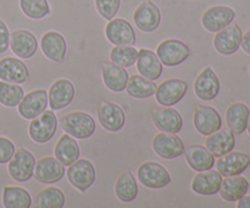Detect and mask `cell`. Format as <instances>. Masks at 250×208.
Listing matches in <instances>:
<instances>
[{"label":"cell","mask_w":250,"mask_h":208,"mask_svg":"<svg viewBox=\"0 0 250 208\" xmlns=\"http://www.w3.org/2000/svg\"><path fill=\"white\" fill-rule=\"evenodd\" d=\"M61 127L73 139H85L95 132V120L84 112H72L61 117Z\"/></svg>","instance_id":"6da1fadb"},{"label":"cell","mask_w":250,"mask_h":208,"mask_svg":"<svg viewBox=\"0 0 250 208\" xmlns=\"http://www.w3.org/2000/svg\"><path fill=\"white\" fill-rule=\"evenodd\" d=\"M36 163V158L31 152L26 148H19L15 151L7 165L10 176L17 183H27L33 176Z\"/></svg>","instance_id":"7a4b0ae2"},{"label":"cell","mask_w":250,"mask_h":208,"mask_svg":"<svg viewBox=\"0 0 250 208\" xmlns=\"http://www.w3.org/2000/svg\"><path fill=\"white\" fill-rule=\"evenodd\" d=\"M156 55L163 65L173 68L181 65L189 58L190 49L187 44L178 39H166L158 46Z\"/></svg>","instance_id":"3957f363"},{"label":"cell","mask_w":250,"mask_h":208,"mask_svg":"<svg viewBox=\"0 0 250 208\" xmlns=\"http://www.w3.org/2000/svg\"><path fill=\"white\" fill-rule=\"evenodd\" d=\"M137 175L143 186L151 190L164 188L171 183V175L167 169L156 162H146L141 164Z\"/></svg>","instance_id":"277c9868"},{"label":"cell","mask_w":250,"mask_h":208,"mask_svg":"<svg viewBox=\"0 0 250 208\" xmlns=\"http://www.w3.org/2000/svg\"><path fill=\"white\" fill-rule=\"evenodd\" d=\"M58 130V119L53 110H46L32 119L29 124V136L37 143H46L50 141Z\"/></svg>","instance_id":"5b68a950"},{"label":"cell","mask_w":250,"mask_h":208,"mask_svg":"<svg viewBox=\"0 0 250 208\" xmlns=\"http://www.w3.org/2000/svg\"><path fill=\"white\" fill-rule=\"evenodd\" d=\"M95 175L94 165L88 159H77L67 170L68 181L81 192H85L94 184Z\"/></svg>","instance_id":"8992f818"},{"label":"cell","mask_w":250,"mask_h":208,"mask_svg":"<svg viewBox=\"0 0 250 208\" xmlns=\"http://www.w3.org/2000/svg\"><path fill=\"white\" fill-rule=\"evenodd\" d=\"M187 91V82L178 78H170L156 87L155 98L163 107H172L183 99Z\"/></svg>","instance_id":"52a82bcc"},{"label":"cell","mask_w":250,"mask_h":208,"mask_svg":"<svg viewBox=\"0 0 250 208\" xmlns=\"http://www.w3.org/2000/svg\"><path fill=\"white\" fill-rule=\"evenodd\" d=\"M193 124L195 130L204 136L214 134L222 127L221 115L215 108L208 105H198L195 108Z\"/></svg>","instance_id":"ba28073f"},{"label":"cell","mask_w":250,"mask_h":208,"mask_svg":"<svg viewBox=\"0 0 250 208\" xmlns=\"http://www.w3.org/2000/svg\"><path fill=\"white\" fill-rule=\"evenodd\" d=\"M234 17H236V12L233 9L225 5H217V6L209 7L203 14L202 23L207 31L216 33L231 24Z\"/></svg>","instance_id":"9c48e42d"},{"label":"cell","mask_w":250,"mask_h":208,"mask_svg":"<svg viewBox=\"0 0 250 208\" xmlns=\"http://www.w3.org/2000/svg\"><path fill=\"white\" fill-rule=\"evenodd\" d=\"M153 148L159 157L171 161L182 156L185 152V144L177 135L163 132L154 137Z\"/></svg>","instance_id":"30bf717a"},{"label":"cell","mask_w":250,"mask_h":208,"mask_svg":"<svg viewBox=\"0 0 250 208\" xmlns=\"http://www.w3.org/2000/svg\"><path fill=\"white\" fill-rule=\"evenodd\" d=\"M98 119L102 126L110 132H117L126 124V114L120 105L111 102H102L98 108Z\"/></svg>","instance_id":"8fae6325"},{"label":"cell","mask_w":250,"mask_h":208,"mask_svg":"<svg viewBox=\"0 0 250 208\" xmlns=\"http://www.w3.org/2000/svg\"><path fill=\"white\" fill-rule=\"evenodd\" d=\"M65 175V165L53 157H45L36 163L33 176L41 184L59 183Z\"/></svg>","instance_id":"7c38bea8"},{"label":"cell","mask_w":250,"mask_h":208,"mask_svg":"<svg viewBox=\"0 0 250 208\" xmlns=\"http://www.w3.org/2000/svg\"><path fill=\"white\" fill-rule=\"evenodd\" d=\"M242 29L237 24H229L222 28L221 31L216 32L214 38V46L222 55H232L241 48L242 42Z\"/></svg>","instance_id":"4fadbf2b"},{"label":"cell","mask_w":250,"mask_h":208,"mask_svg":"<svg viewBox=\"0 0 250 208\" xmlns=\"http://www.w3.org/2000/svg\"><path fill=\"white\" fill-rule=\"evenodd\" d=\"M49 105L48 93L44 90H36L23 95L20 104L17 105L19 113L23 119L32 120L45 112Z\"/></svg>","instance_id":"5bb4252c"},{"label":"cell","mask_w":250,"mask_h":208,"mask_svg":"<svg viewBox=\"0 0 250 208\" xmlns=\"http://www.w3.org/2000/svg\"><path fill=\"white\" fill-rule=\"evenodd\" d=\"M215 165H216L217 171L225 178L241 175L250 165V157L242 152L231 151L219 157L217 162H215Z\"/></svg>","instance_id":"9a60e30c"},{"label":"cell","mask_w":250,"mask_h":208,"mask_svg":"<svg viewBox=\"0 0 250 208\" xmlns=\"http://www.w3.org/2000/svg\"><path fill=\"white\" fill-rule=\"evenodd\" d=\"M105 34L110 43L115 46H134L136 32L128 21L124 19H112L105 28Z\"/></svg>","instance_id":"2e32d148"},{"label":"cell","mask_w":250,"mask_h":208,"mask_svg":"<svg viewBox=\"0 0 250 208\" xmlns=\"http://www.w3.org/2000/svg\"><path fill=\"white\" fill-rule=\"evenodd\" d=\"M220 88H221V85H220L219 77L210 66L205 68L198 75L194 82V92L197 97L207 102L215 99L219 95Z\"/></svg>","instance_id":"e0dca14e"},{"label":"cell","mask_w":250,"mask_h":208,"mask_svg":"<svg viewBox=\"0 0 250 208\" xmlns=\"http://www.w3.org/2000/svg\"><path fill=\"white\" fill-rule=\"evenodd\" d=\"M76 94L75 86L71 81L60 78L51 85L48 93L49 105L51 110H60L68 107Z\"/></svg>","instance_id":"ac0fdd59"},{"label":"cell","mask_w":250,"mask_h":208,"mask_svg":"<svg viewBox=\"0 0 250 208\" xmlns=\"http://www.w3.org/2000/svg\"><path fill=\"white\" fill-rule=\"evenodd\" d=\"M134 23L141 31L154 32L161 22V12L159 7L151 1H144L134 11Z\"/></svg>","instance_id":"d6986e66"},{"label":"cell","mask_w":250,"mask_h":208,"mask_svg":"<svg viewBox=\"0 0 250 208\" xmlns=\"http://www.w3.org/2000/svg\"><path fill=\"white\" fill-rule=\"evenodd\" d=\"M10 48L19 58L31 59L37 53L38 41L32 32L17 29L10 34Z\"/></svg>","instance_id":"ffe728a7"},{"label":"cell","mask_w":250,"mask_h":208,"mask_svg":"<svg viewBox=\"0 0 250 208\" xmlns=\"http://www.w3.org/2000/svg\"><path fill=\"white\" fill-rule=\"evenodd\" d=\"M153 121L156 129L168 134H178L183 126V119L180 113L170 107L158 108L154 110Z\"/></svg>","instance_id":"44dd1931"},{"label":"cell","mask_w":250,"mask_h":208,"mask_svg":"<svg viewBox=\"0 0 250 208\" xmlns=\"http://www.w3.org/2000/svg\"><path fill=\"white\" fill-rule=\"evenodd\" d=\"M222 175L216 170H205L198 171L193 178L192 190L198 195L211 196L216 195L220 191L222 184Z\"/></svg>","instance_id":"7402d4cb"},{"label":"cell","mask_w":250,"mask_h":208,"mask_svg":"<svg viewBox=\"0 0 250 208\" xmlns=\"http://www.w3.org/2000/svg\"><path fill=\"white\" fill-rule=\"evenodd\" d=\"M42 50L44 55L51 61L62 63L67 53V43L62 34L58 32H46L41 41Z\"/></svg>","instance_id":"603a6c76"},{"label":"cell","mask_w":250,"mask_h":208,"mask_svg":"<svg viewBox=\"0 0 250 208\" xmlns=\"http://www.w3.org/2000/svg\"><path fill=\"white\" fill-rule=\"evenodd\" d=\"M29 71L26 64L17 58L0 60V80L10 83H23L28 80Z\"/></svg>","instance_id":"cb8c5ba5"},{"label":"cell","mask_w":250,"mask_h":208,"mask_svg":"<svg viewBox=\"0 0 250 208\" xmlns=\"http://www.w3.org/2000/svg\"><path fill=\"white\" fill-rule=\"evenodd\" d=\"M137 69L138 72L143 77L148 80L156 81L163 75V64L154 51L149 49H141L138 50V58H137Z\"/></svg>","instance_id":"d4e9b609"},{"label":"cell","mask_w":250,"mask_h":208,"mask_svg":"<svg viewBox=\"0 0 250 208\" xmlns=\"http://www.w3.org/2000/svg\"><path fill=\"white\" fill-rule=\"evenodd\" d=\"M185 156L190 168L195 171L210 170L215 165V157L207 147L192 144L185 148Z\"/></svg>","instance_id":"484cf974"},{"label":"cell","mask_w":250,"mask_h":208,"mask_svg":"<svg viewBox=\"0 0 250 208\" xmlns=\"http://www.w3.org/2000/svg\"><path fill=\"white\" fill-rule=\"evenodd\" d=\"M207 148L214 154V157H221L233 151L236 146V136L229 129H220L219 131L209 135L205 141Z\"/></svg>","instance_id":"4316f807"},{"label":"cell","mask_w":250,"mask_h":208,"mask_svg":"<svg viewBox=\"0 0 250 208\" xmlns=\"http://www.w3.org/2000/svg\"><path fill=\"white\" fill-rule=\"evenodd\" d=\"M103 81L105 86L112 92H122L126 90L127 82H128V72L125 68L117 65L115 63H105L102 69Z\"/></svg>","instance_id":"83f0119b"},{"label":"cell","mask_w":250,"mask_h":208,"mask_svg":"<svg viewBox=\"0 0 250 208\" xmlns=\"http://www.w3.org/2000/svg\"><path fill=\"white\" fill-rule=\"evenodd\" d=\"M249 188L248 179L242 175L226 176L220 187V196L227 202H237L239 198L247 195Z\"/></svg>","instance_id":"f1b7e54d"},{"label":"cell","mask_w":250,"mask_h":208,"mask_svg":"<svg viewBox=\"0 0 250 208\" xmlns=\"http://www.w3.org/2000/svg\"><path fill=\"white\" fill-rule=\"evenodd\" d=\"M250 110L247 104L241 102L233 103L227 108L226 112V122L229 129L234 135L243 134L247 130L249 121Z\"/></svg>","instance_id":"f546056e"},{"label":"cell","mask_w":250,"mask_h":208,"mask_svg":"<svg viewBox=\"0 0 250 208\" xmlns=\"http://www.w3.org/2000/svg\"><path fill=\"white\" fill-rule=\"evenodd\" d=\"M54 153H55V158L60 163L66 166H70L77 159H80L81 151L77 141L68 134H65L60 137L56 143Z\"/></svg>","instance_id":"4dcf8cb0"},{"label":"cell","mask_w":250,"mask_h":208,"mask_svg":"<svg viewBox=\"0 0 250 208\" xmlns=\"http://www.w3.org/2000/svg\"><path fill=\"white\" fill-rule=\"evenodd\" d=\"M138 184L128 170L124 171L115 184V193L121 202H133L138 196Z\"/></svg>","instance_id":"1f68e13d"},{"label":"cell","mask_w":250,"mask_h":208,"mask_svg":"<svg viewBox=\"0 0 250 208\" xmlns=\"http://www.w3.org/2000/svg\"><path fill=\"white\" fill-rule=\"evenodd\" d=\"M158 86L154 83V81L148 80L142 75H133L128 78L126 91L131 97L144 99V98H150L155 94V91Z\"/></svg>","instance_id":"d6a6232c"},{"label":"cell","mask_w":250,"mask_h":208,"mask_svg":"<svg viewBox=\"0 0 250 208\" xmlns=\"http://www.w3.org/2000/svg\"><path fill=\"white\" fill-rule=\"evenodd\" d=\"M2 205L6 208H29L32 206V197L24 188L5 186L2 190Z\"/></svg>","instance_id":"836d02e7"},{"label":"cell","mask_w":250,"mask_h":208,"mask_svg":"<svg viewBox=\"0 0 250 208\" xmlns=\"http://www.w3.org/2000/svg\"><path fill=\"white\" fill-rule=\"evenodd\" d=\"M65 203V193L58 187H46L36 196V207L38 208H62Z\"/></svg>","instance_id":"e575fe53"},{"label":"cell","mask_w":250,"mask_h":208,"mask_svg":"<svg viewBox=\"0 0 250 208\" xmlns=\"http://www.w3.org/2000/svg\"><path fill=\"white\" fill-rule=\"evenodd\" d=\"M23 95V88L17 83L0 81V104L9 108L17 107Z\"/></svg>","instance_id":"d590c367"},{"label":"cell","mask_w":250,"mask_h":208,"mask_svg":"<svg viewBox=\"0 0 250 208\" xmlns=\"http://www.w3.org/2000/svg\"><path fill=\"white\" fill-rule=\"evenodd\" d=\"M110 58L112 63L122 68H129L137 63L138 50L132 46H117L111 49Z\"/></svg>","instance_id":"8d00e7d4"},{"label":"cell","mask_w":250,"mask_h":208,"mask_svg":"<svg viewBox=\"0 0 250 208\" xmlns=\"http://www.w3.org/2000/svg\"><path fill=\"white\" fill-rule=\"evenodd\" d=\"M22 12L32 20H41L50 14L48 0H20Z\"/></svg>","instance_id":"74e56055"},{"label":"cell","mask_w":250,"mask_h":208,"mask_svg":"<svg viewBox=\"0 0 250 208\" xmlns=\"http://www.w3.org/2000/svg\"><path fill=\"white\" fill-rule=\"evenodd\" d=\"M121 0H95V6L100 16L105 20H112L117 15Z\"/></svg>","instance_id":"f35d334b"},{"label":"cell","mask_w":250,"mask_h":208,"mask_svg":"<svg viewBox=\"0 0 250 208\" xmlns=\"http://www.w3.org/2000/svg\"><path fill=\"white\" fill-rule=\"evenodd\" d=\"M15 151V144L12 141L5 137H0V164H6L9 163L10 159L14 156Z\"/></svg>","instance_id":"ab89813d"},{"label":"cell","mask_w":250,"mask_h":208,"mask_svg":"<svg viewBox=\"0 0 250 208\" xmlns=\"http://www.w3.org/2000/svg\"><path fill=\"white\" fill-rule=\"evenodd\" d=\"M10 46V32L4 21H0V54L5 53Z\"/></svg>","instance_id":"60d3db41"},{"label":"cell","mask_w":250,"mask_h":208,"mask_svg":"<svg viewBox=\"0 0 250 208\" xmlns=\"http://www.w3.org/2000/svg\"><path fill=\"white\" fill-rule=\"evenodd\" d=\"M241 46L246 53L250 54V29L247 31L246 33L242 36V42H241Z\"/></svg>","instance_id":"b9f144b4"},{"label":"cell","mask_w":250,"mask_h":208,"mask_svg":"<svg viewBox=\"0 0 250 208\" xmlns=\"http://www.w3.org/2000/svg\"><path fill=\"white\" fill-rule=\"evenodd\" d=\"M237 207L238 208H250V196L244 195L243 197L237 201Z\"/></svg>","instance_id":"7bdbcfd3"},{"label":"cell","mask_w":250,"mask_h":208,"mask_svg":"<svg viewBox=\"0 0 250 208\" xmlns=\"http://www.w3.org/2000/svg\"><path fill=\"white\" fill-rule=\"evenodd\" d=\"M247 129H248V132L250 135V115H249V121H248V126H247Z\"/></svg>","instance_id":"ee69618b"}]
</instances>
